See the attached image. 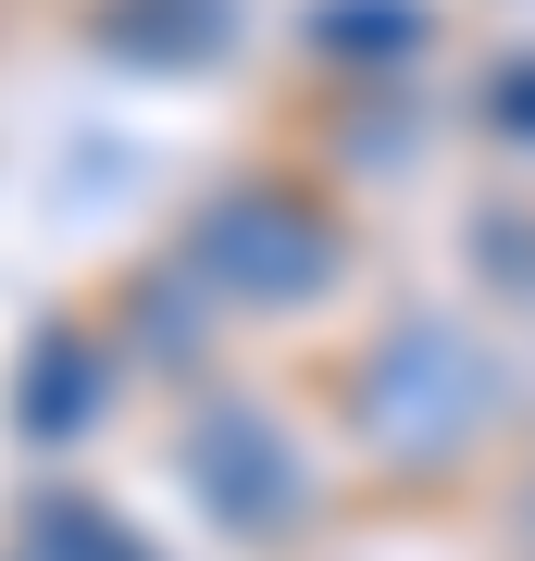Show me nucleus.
Segmentation results:
<instances>
[{
    "label": "nucleus",
    "mask_w": 535,
    "mask_h": 561,
    "mask_svg": "<svg viewBox=\"0 0 535 561\" xmlns=\"http://www.w3.org/2000/svg\"><path fill=\"white\" fill-rule=\"evenodd\" d=\"M498 412H511L498 337H474V324L437 312V300L386 312L374 337L349 350V437L374 449L386 474H449V461H474L498 437Z\"/></svg>",
    "instance_id": "1"
},
{
    "label": "nucleus",
    "mask_w": 535,
    "mask_h": 561,
    "mask_svg": "<svg viewBox=\"0 0 535 561\" xmlns=\"http://www.w3.org/2000/svg\"><path fill=\"white\" fill-rule=\"evenodd\" d=\"M175 275L212 312H312L349 287V225L312 201V187H212L175 238Z\"/></svg>",
    "instance_id": "2"
},
{
    "label": "nucleus",
    "mask_w": 535,
    "mask_h": 561,
    "mask_svg": "<svg viewBox=\"0 0 535 561\" xmlns=\"http://www.w3.org/2000/svg\"><path fill=\"white\" fill-rule=\"evenodd\" d=\"M175 474L187 500L224 524V537H299L312 524V461H299V437L275 424V400H249V387H212V400L175 412Z\"/></svg>",
    "instance_id": "3"
},
{
    "label": "nucleus",
    "mask_w": 535,
    "mask_h": 561,
    "mask_svg": "<svg viewBox=\"0 0 535 561\" xmlns=\"http://www.w3.org/2000/svg\"><path fill=\"white\" fill-rule=\"evenodd\" d=\"M25 549H38V561H150V549H138V537H125V524H113V512H100V500H75V512H62V500H50L38 524H25Z\"/></svg>",
    "instance_id": "4"
},
{
    "label": "nucleus",
    "mask_w": 535,
    "mask_h": 561,
    "mask_svg": "<svg viewBox=\"0 0 535 561\" xmlns=\"http://www.w3.org/2000/svg\"><path fill=\"white\" fill-rule=\"evenodd\" d=\"M523 549H535V500H523Z\"/></svg>",
    "instance_id": "5"
},
{
    "label": "nucleus",
    "mask_w": 535,
    "mask_h": 561,
    "mask_svg": "<svg viewBox=\"0 0 535 561\" xmlns=\"http://www.w3.org/2000/svg\"><path fill=\"white\" fill-rule=\"evenodd\" d=\"M13 561H38V549H13Z\"/></svg>",
    "instance_id": "6"
}]
</instances>
